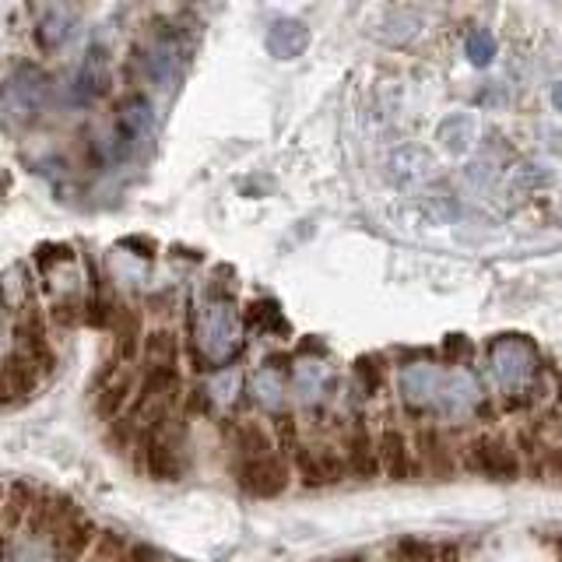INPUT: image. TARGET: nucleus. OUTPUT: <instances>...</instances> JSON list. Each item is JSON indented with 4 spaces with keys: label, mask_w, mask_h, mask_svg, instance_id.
<instances>
[{
    "label": "nucleus",
    "mask_w": 562,
    "mask_h": 562,
    "mask_svg": "<svg viewBox=\"0 0 562 562\" xmlns=\"http://www.w3.org/2000/svg\"><path fill=\"white\" fill-rule=\"evenodd\" d=\"M145 471L155 482H180L187 471V457H183V440L176 429H169V418H162L159 426L145 433Z\"/></svg>",
    "instance_id": "obj_1"
},
{
    "label": "nucleus",
    "mask_w": 562,
    "mask_h": 562,
    "mask_svg": "<svg viewBox=\"0 0 562 562\" xmlns=\"http://www.w3.org/2000/svg\"><path fill=\"white\" fill-rule=\"evenodd\" d=\"M464 468L478 478H489V482H513L520 475V461L513 454V447L496 436H478L464 447L461 454Z\"/></svg>",
    "instance_id": "obj_2"
},
{
    "label": "nucleus",
    "mask_w": 562,
    "mask_h": 562,
    "mask_svg": "<svg viewBox=\"0 0 562 562\" xmlns=\"http://www.w3.org/2000/svg\"><path fill=\"white\" fill-rule=\"evenodd\" d=\"M239 345V324L229 303H211L201 313V348L211 362H225Z\"/></svg>",
    "instance_id": "obj_3"
},
{
    "label": "nucleus",
    "mask_w": 562,
    "mask_h": 562,
    "mask_svg": "<svg viewBox=\"0 0 562 562\" xmlns=\"http://www.w3.org/2000/svg\"><path fill=\"white\" fill-rule=\"evenodd\" d=\"M534 366H538V355L527 341L503 338L492 345V373L506 390H520L524 383H531Z\"/></svg>",
    "instance_id": "obj_4"
},
{
    "label": "nucleus",
    "mask_w": 562,
    "mask_h": 562,
    "mask_svg": "<svg viewBox=\"0 0 562 562\" xmlns=\"http://www.w3.org/2000/svg\"><path fill=\"white\" fill-rule=\"evenodd\" d=\"M236 478L243 492H250V496H257V499H271V496H281L285 485H289V464L274 454L253 457V461L236 464Z\"/></svg>",
    "instance_id": "obj_5"
},
{
    "label": "nucleus",
    "mask_w": 562,
    "mask_h": 562,
    "mask_svg": "<svg viewBox=\"0 0 562 562\" xmlns=\"http://www.w3.org/2000/svg\"><path fill=\"white\" fill-rule=\"evenodd\" d=\"M345 457H338L331 447H303L296 454V471L299 478H303L306 485H317V489H324V485H334L345 478Z\"/></svg>",
    "instance_id": "obj_6"
},
{
    "label": "nucleus",
    "mask_w": 562,
    "mask_h": 562,
    "mask_svg": "<svg viewBox=\"0 0 562 562\" xmlns=\"http://www.w3.org/2000/svg\"><path fill=\"white\" fill-rule=\"evenodd\" d=\"M345 464L352 475L359 478H376L380 475V454H376V443H373V433H369L366 426H355L352 436H348V447H345Z\"/></svg>",
    "instance_id": "obj_7"
},
{
    "label": "nucleus",
    "mask_w": 562,
    "mask_h": 562,
    "mask_svg": "<svg viewBox=\"0 0 562 562\" xmlns=\"http://www.w3.org/2000/svg\"><path fill=\"white\" fill-rule=\"evenodd\" d=\"M310 46V32L303 22H274L267 32V50L278 60H296Z\"/></svg>",
    "instance_id": "obj_8"
},
{
    "label": "nucleus",
    "mask_w": 562,
    "mask_h": 562,
    "mask_svg": "<svg viewBox=\"0 0 562 562\" xmlns=\"http://www.w3.org/2000/svg\"><path fill=\"white\" fill-rule=\"evenodd\" d=\"M440 383H443V373L433 366H411V369H404V376H401L404 397H408L411 404H436Z\"/></svg>",
    "instance_id": "obj_9"
},
{
    "label": "nucleus",
    "mask_w": 562,
    "mask_h": 562,
    "mask_svg": "<svg viewBox=\"0 0 562 562\" xmlns=\"http://www.w3.org/2000/svg\"><path fill=\"white\" fill-rule=\"evenodd\" d=\"M53 555L57 562H74L85 555V548L92 545V524L88 520H67L57 534H53Z\"/></svg>",
    "instance_id": "obj_10"
},
{
    "label": "nucleus",
    "mask_w": 562,
    "mask_h": 562,
    "mask_svg": "<svg viewBox=\"0 0 562 562\" xmlns=\"http://www.w3.org/2000/svg\"><path fill=\"white\" fill-rule=\"evenodd\" d=\"M376 454H380V468L387 478L401 482L408 475V443H404L401 429H383L376 440Z\"/></svg>",
    "instance_id": "obj_11"
},
{
    "label": "nucleus",
    "mask_w": 562,
    "mask_h": 562,
    "mask_svg": "<svg viewBox=\"0 0 562 562\" xmlns=\"http://www.w3.org/2000/svg\"><path fill=\"white\" fill-rule=\"evenodd\" d=\"M39 373H43V369H39L25 352H18V348L8 355V362H4V376H8V387H11V394H15V397L36 394Z\"/></svg>",
    "instance_id": "obj_12"
},
{
    "label": "nucleus",
    "mask_w": 562,
    "mask_h": 562,
    "mask_svg": "<svg viewBox=\"0 0 562 562\" xmlns=\"http://www.w3.org/2000/svg\"><path fill=\"white\" fill-rule=\"evenodd\" d=\"M130 394H134V373H130V369H116V373L106 380V387H102V394H99V415L116 418L123 408H127Z\"/></svg>",
    "instance_id": "obj_13"
},
{
    "label": "nucleus",
    "mask_w": 562,
    "mask_h": 562,
    "mask_svg": "<svg viewBox=\"0 0 562 562\" xmlns=\"http://www.w3.org/2000/svg\"><path fill=\"white\" fill-rule=\"evenodd\" d=\"M141 355H145V369H176V359H180V345H176L173 331H152L141 345Z\"/></svg>",
    "instance_id": "obj_14"
},
{
    "label": "nucleus",
    "mask_w": 562,
    "mask_h": 562,
    "mask_svg": "<svg viewBox=\"0 0 562 562\" xmlns=\"http://www.w3.org/2000/svg\"><path fill=\"white\" fill-rule=\"evenodd\" d=\"M436 137H440L450 155H464L471 148V141H475V120H471L468 113L447 116V120L440 123V134Z\"/></svg>",
    "instance_id": "obj_15"
},
{
    "label": "nucleus",
    "mask_w": 562,
    "mask_h": 562,
    "mask_svg": "<svg viewBox=\"0 0 562 562\" xmlns=\"http://www.w3.org/2000/svg\"><path fill=\"white\" fill-rule=\"evenodd\" d=\"M236 450L239 461H253V457H271V436L257 426V422H239L236 426Z\"/></svg>",
    "instance_id": "obj_16"
},
{
    "label": "nucleus",
    "mask_w": 562,
    "mask_h": 562,
    "mask_svg": "<svg viewBox=\"0 0 562 562\" xmlns=\"http://www.w3.org/2000/svg\"><path fill=\"white\" fill-rule=\"evenodd\" d=\"M113 331H116V352H120V359H134L137 348H141V317L134 310H120L113 317Z\"/></svg>",
    "instance_id": "obj_17"
},
{
    "label": "nucleus",
    "mask_w": 562,
    "mask_h": 562,
    "mask_svg": "<svg viewBox=\"0 0 562 562\" xmlns=\"http://www.w3.org/2000/svg\"><path fill=\"white\" fill-rule=\"evenodd\" d=\"M418 454H422V461H426L429 475L443 478L450 468H454V454H450L447 443H443L436 433H418Z\"/></svg>",
    "instance_id": "obj_18"
},
{
    "label": "nucleus",
    "mask_w": 562,
    "mask_h": 562,
    "mask_svg": "<svg viewBox=\"0 0 562 562\" xmlns=\"http://www.w3.org/2000/svg\"><path fill=\"white\" fill-rule=\"evenodd\" d=\"M67 32H71V11H67V8H50L43 22H39L36 39H39V46H43V50H57V46L67 39Z\"/></svg>",
    "instance_id": "obj_19"
},
{
    "label": "nucleus",
    "mask_w": 562,
    "mask_h": 562,
    "mask_svg": "<svg viewBox=\"0 0 562 562\" xmlns=\"http://www.w3.org/2000/svg\"><path fill=\"white\" fill-rule=\"evenodd\" d=\"M120 127L127 137H141L148 127H152V106H148L145 99H137V95L134 99H127L120 109Z\"/></svg>",
    "instance_id": "obj_20"
},
{
    "label": "nucleus",
    "mask_w": 562,
    "mask_h": 562,
    "mask_svg": "<svg viewBox=\"0 0 562 562\" xmlns=\"http://www.w3.org/2000/svg\"><path fill=\"white\" fill-rule=\"evenodd\" d=\"M253 390H257V401L264 408H278L285 401V380H281L278 369H260L257 380H253Z\"/></svg>",
    "instance_id": "obj_21"
},
{
    "label": "nucleus",
    "mask_w": 562,
    "mask_h": 562,
    "mask_svg": "<svg viewBox=\"0 0 562 562\" xmlns=\"http://www.w3.org/2000/svg\"><path fill=\"white\" fill-rule=\"evenodd\" d=\"M468 57H471V64L485 67L492 57H496V39H492L485 29H475L468 36Z\"/></svg>",
    "instance_id": "obj_22"
},
{
    "label": "nucleus",
    "mask_w": 562,
    "mask_h": 562,
    "mask_svg": "<svg viewBox=\"0 0 562 562\" xmlns=\"http://www.w3.org/2000/svg\"><path fill=\"white\" fill-rule=\"evenodd\" d=\"M25 496L32 499V489L25 482H15L11 485V499H8V506H4V520H8V527H15L18 520H22V513H29L32 506L25 503Z\"/></svg>",
    "instance_id": "obj_23"
},
{
    "label": "nucleus",
    "mask_w": 562,
    "mask_h": 562,
    "mask_svg": "<svg viewBox=\"0 0 562 562\" xmlns=\"http://www.w3.org/2000/svg\"><path fill=\"white\" fill-rule=\"evenodd\" d=\"M15 562H57V555H53V545H46L43 538H32L18 545Z\"/></svg>",
    "instance_id": "obj_24"
},
{
    "label": "nucleus",
    "mask_w": 562,
    "mask_h": 562,
    "mask_svg": "<svg viewBox=\"0 0 562 562\" xmlns=\"http://www.w3.org/2000/svg\"><path fill=\"white\" fill-rule=\"evenodd\" d=\"M253 324L260 331H278V327H285V317H281V310L274 303H257L253 306Z\"/></svg>",
    "instance_id": "obj_25"
},
{
    "label": "nucleus",
    "mask_w": 562,
    "mask_h": 562,
    "mask_svg": "<svg viewBox=\"0 0 562 562\" xmlns=\"http://www.w3.org/2000/svg\"><path fill=\"white\" fill-rule=\"evenodd\" d=\"M394 555L401 562H433V548L422 545V541H401V545L394 548Z\"/></svg>",
    "instance_id": "obj_26"
},
{
    "label": "nucleus",
    "mask_w": 562,
    "mask_h": 562,
    "mask_svg": "<svg viewBox=\"0 0 562 562\" xmlns=\"http://www.w3.org/2000/svg\"><path fill=\"white\" fill-rule=\"evenodd\" d=\"M236 373H229V376H218L215 383H211V394L218 397V401H229L232 394H236Z\"/></svg>",
    "instance_id": "obj_27"
},
{
    "label": "nucleus",
    "mask_w": 562,
    "mask_h": 562,
    "mask_svg": "<svg viewBox=\"0 0 562 562\" xmlns=\"http://www.w3.org/2000/svg\"><path fill=\"white\" fill-rule=\"evenodd\" d=\"M148 559H152V552H148V548H130V552L120 555L116 562H148Z\"/></svg>",
    "instance_id": "obj_28"
},
{
    "label": "nucleus",
    "mask_w": 562,
    "mask_h": 562,
    "mask_svg": "<svg viewBox=\"0 0 562 562\" xmlns=\"http://www.w3.org/2000/svg\"><path fill=\"white\" fill-rule=\"evenodd\" d=\"M552 102H555V109H559V113H562V81L552 88Z\"/></svg>",
    "instance_id": "obj_29"
},
{
    "label": "nucleus",
    "mask_w": 562,
    "mask_h": 562,
    "mask_svg": "<svg viewBox=\"0 0 562 562\" xmlns=\"http://www.w3.org/2000/svg\"><path fill=\"white\" fill-rule=\"evenodd\" d=\"M552 468H555V475L562 478V450H555V454H552Z\"/></svg>",
    "instance_id": "obj_30"
},
{
    "label": "nucleus",
    "mask_w": 562,
    "mask_h": 562,
    "mask_svg": "<svg viewBox=\"0 0 562 562\" xmlns=\"http://www.w3.org/2000/svg\"><path fill=\"white\" fill-rule=\"evenodd\" d=\"M8 338V320H4V313H0V341Z\"/></svg>",
    "instance_id": "obj_31"
},
{
    "label": "nucleus",
    "mask_w": 562,
    "mask_h": 562,
    "mask_svg": "<svg viewBox=\"0 0 562 562\" xmlns=\"http://www.w3.org/2000/svg\"><path fill=\"white\" fill-rule=\"evenodd\" d=\"M0 510H4V485H0Z\"/></svg>",
    "instance_id": "obj_32"
},
{
    "label": "nucleus",
    "mask_w": 562,
    "mask_h": 562,
    "mask_svg": "<svg viewBox=\"0 0 562 562\" xmlns=\"http://www.w3.org/2000/svg\"><path fill=\"white\" fill-rule=\"evenodd\" d=\"M559 552H562V541H559Z\"/></svg>",
    "instance_id": "obj_33"
}]
</instances>
